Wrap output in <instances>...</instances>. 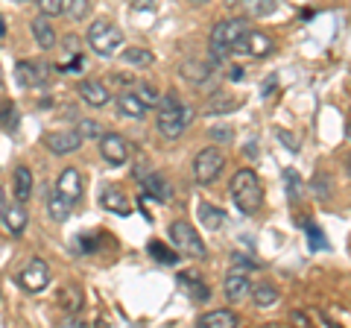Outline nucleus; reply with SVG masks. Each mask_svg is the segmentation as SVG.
<instances>
[{
  "label": "nucleus",
  "instance_id": "nucleus-1",
  "mask_svg": "<svg viewBox=\"0 0 351 328\" xmlns=\"http://www.w3.org/2000/svg\"><path fill=\"white\" fill-rule=\"evenodd\" d=\"M193 120V108L184 106L176 94H164L158 106H156V124H158V132L164 138L176 141L184 129H188V124Z\"/></svg>",
  "mask_w": 351,
  "mask_h": 328
},
{
  "label": "nucleus",
  "instance_id": "nucleus-2",
  "mask_svg": "<svg viewBox=\"0 0 351 328\" xmlns=\"http://www.w3.org/2000/svg\"><path fill=\"white\" fill-rule=\"evenodd\" d=\"M228 191H232V200H234V205L240 209V214H243V217H252V214L261 211V205H263V185H261V176L255 170H249V167L237 170L232 176Z\"/></svg>",
  "mask_w": 351,
  "mask_h": 328
},
{
  "label": "nucleus",
  "instance_id": "nucleus-3",
  "mask_svg": "<svg viewBox=\"0 0 351 328\" xmlns=\"http://www.w3.org/2000/svg\"><path fill=\"white\" fill-rule=\"evenodd\" d=\"M246 36V18H226V21H217L214 30H211V56L214 62L232 56L237 41Z\"/></svg>",
  "mask_w": 351,
  "mask_h": 328
},
{
  "label": "nucleus",
  "instance_id": "nucleus-4",
  "mask_svg": "<svg viewBox=\"0 0 351 328\" xmlns=\"http://www.w3.org/2000/svg\"><path fill=\"white\" fill-rule=\"evenodd\" d=\"M88 45L97 56L103 59H112V56H120V50H123V32H120L108 18H100L94 21L91 27H88Z\"/></svg>",
  "mask_w": 351,
  "mask_h": 328
},
{
  "label": "nucleus",
  "instance_id": "nucleus-5",
  "mask_svg": "<svg viewBox=\"0 0 351 328\" xmlns=\"http://www.w3.org/2000/svg\"><path fill=\"white\" fill-rule=\"evenodd\" d=\"M170 240H173L176 253H179L182 258H205L202 237L188 220H173L170 223Z\"/></svg>",
  "mask_w": 351,
  "mask_h": 328
},
{
  "label": "nucleus",
  "instance_id": "nucleus-6",
  "mask_svg": "<svg viewBox=\"0 0 351 328\" xmlns=\"http://www.w3.org/2000/svg\"><path fill=\"white\" fill-rule=\"evenodd\" d=\"M226 167V156H223V150H217V147H205L196 152V159H193V179L199 182V185H211L219 173H223Z\"/></svg>",
  "mask_w": 351,
  "mask_h": 328
},
{
  "label": "nucleus",
  "instance_id": "nucleus-7",
  "mask_svg": "<svg viewBox=\"0 0 351 328\" xmlns=\"http://www.w3.org/2000/svg\"><path fill=\"white\" fill-rule=\"evenodd\" d=\"M18 284H21V290H27V293H41L50 284V267H47V261L29 258L27 267L18 272Z\"/></svg>",
  "mask_w": 351,
  "mask_h": 328
},
{
  "label": "nucleus",
  "instance_id": "nucleus-8",
  "mask_svg": "<svg viewBox=\"0 0 351 328\" xmlns=\"http://www.w3.org/2000/svg\"><path fill=\"white\" fill-rule=\"evenodd\" d=\"M15 82L21 85V89H41V85L50 82V68L41 62H27L21 59L15 65Z\"/></svg>",
  "mask_w": 351,
  "mask_h": 328
},
{
  "label": "nucleus",
  "instance_id": "nucleus-9",
  "mask_svg": "<svg viewBox=\"0 0 351 328\" xmlns=\"http://www.w3.org/2000/svg\"><path fill=\"white\" fill-rule=\"evenodd\" d=\"M223 288H226V296L232 299V302H243L246 296H252V276H249V267L234 264L232 270H228Z\"/></svg>",
  "mask_w": 351,
  "mask_h": 328
},
{
  "label": "nucleus",
  "instance_id": "nucleus-10",
  "mask_svg": "<svg viewBox=\"0 0 351 328\" xmlns=\"http://www.w3.org/2000/svg\"><path fill=\"white\" fill-rule=\"evenodd\" d=\"M100 156L112 164V167H123L129 161V144L123 135L117 132H103L100 135Z\"/></svg>",
  "mask_w": 351,
  "mask_h": 328
},
{
  "label": "nucleus",
  "instance_id": "nucleus-11",
  "mask_svg": "<svg viewBox=\"0 0 351 328\" xmlns=\"http://www.w3.org/2000/svg\"><path fill=\"white\" fill-rule=\"evenodd\" d=\"M100 209L112 211V214H117V217H129V214H132V202H129V196L120 191V185L106 182L103 191H100Z\"/></svg>",
  "mask_w": 351,
  "mask_h": 328
},
{
  "label": "nucleus",
  "instance_id": "nucleus-12",
  "mask_svg": "<svg viewBox=\"0 0 351 328\" xmlns=\"http://www.w3.org/2000/svg\"><path fill=\"white\" fill-rule=\"evenodd\" d=\"M234 53H249V56L255 59H263L272 53V38L267 36V32H258V30H246V36L237 41Z\"/></svg>",
  "mask_w": 351,
  "mask_h": 328
},
{
  "label": "nucleus",
  "instance_id": "nucleus-13",
  "mask_svg": "<svg viewBox=\"0 0 351 328\" xmlns=\"http://www.w3.org/2000/svg\"><path fill=\"white\" fill-rule=\"evenodd\" d=\"M44 147L50 152H56V156H68V152H76L82 147V138L73 132H47L44 135Z\"/></svg>",
  "mask_w": 351,
  "mask_h": 328
},
{
  "label": "nucleus",
  "instance_id": "nucleus-14",
  "mask_svg": "<svg viewBox=\"0 0 351 328\" xmlns=\"http://www.w3.org/2000/svg\"><path fill=\"white\" fill-rule=\"evenodd\" d=\"M56 191L64 194L76 205V202L82 200V173L76 170V167H64L59 173V179H56Z\"/></svg>",
  "mask_w": 351,
  "mask_h": 328
},
{
  "label": "nucleus",
  "instance_id": "nucleus-15",
  "mask_svg": "<svg viewBox=\"0 0 351 328\" xmlns=\"http://www.w3.org/2000/svg\"><path fill=\"white\" fill-rule=\"evenodd\" d=\"M0 220H3V226H6L9 235L21 237V235H24V229H27V223H29V214H27V209H24V202H15V205L6 202L3 214H0Z\"/></svg>",
  "mask_w": 351,
  "mask_h": 328
},
{
  "label": "nucleus",
  "instance_id": "nucleus-16",
  "mask_svg": "<svg viewBox=\"0 0 351 328\" xmlns=\"http://www.w3.org/2000/svg\"><path fill=\"white\" fill-rule=\"evenodd\" d=\"M76 91H80V97L88 103V106H94V108H103L108 100H112V94H108V89L103 82H97V80H82L80 85H76Z\"/></svg>",
  "mask_w": 351,
  "mask_h": 328
},
{
  "label": "nucleus",
  "instance_id": "nucleus-17",
  "mask_svg": "<svg viewBox=\"0 0 351 328\" xmlns=\"http://www.w3.org/2000/svg\"><path fill=\"white\" fill-rule=\"evenodd\" d=\"M214 59L211 62H205V59H188V62H182V68H179V73L188 80L191 85H199V82H205L208 76L214 73Z\"/></svg>",
  "mask_w": 351,
  "mask_h": 328
},
{
  "label": "nucleus",
  "instance_id": "nucleus-18",
  "mask_svg": "<svg viewBox=\"0 0 351 328\" xmlns=\"http://www.w3.org/2000/svg\"><path fill=\"white\" fill-rule=\"evenodd\" d=\"M117 112L123 115V117H132V120H144L147 117V106L138 100V94L135 91H120L117 94Z\"/></svg>",
  "mask_w": 351,
  "mask_h": 328
},
{
  "label": "nucleus",
  "instance_id": "nucleus-19",
  "mask_svg": "<svg viewBox=\"0 0 351 328\" xmlns=\"http://www.w3.org/2000/svg\"><path fill=\"white\" fill-rule=\"evenodd\" d=\"M199 325L202 328H237L240 325V316L228 308H217V311H208L199 316Z\"/></svg>",
  "mask_w": 351,
  "mask_h": 328
},
{
  "label": "nucleus",
  "instance_id": "nucleus-20",
  "mask_svg": "<svg viewBox=\"0 0 351 328\" xmlns=\"http://www.w3.org/2000/svg\"><path fill=\"white\" fill-rule=\"evenodd\" d=\"M196 214H199V223L208 229V232H219L226 226V211L217 209L211 202H199L196 205Z\"/></svg>",
  "mask_w": 351,
  "mask_h": 328
},
{
  "label": "nucleus",
  "instance_id": "nucleus-21",
  "mask_svg": "<svg viewBox=\"0 0 351 328\" xmlns=\"http://www.w3.org/2000/svg\"><path fill=\"white\" fill-rule=\"evenodd\" d=\"M47 211H50V217H53L56 223H64V220L71 217V211H73V202H71L64 194H59L56 188H53V191H50V200H47Z\"/></svg>",
  "mask_w": 351,
  "mask_h": 328
},
{
  "label": "nucleus",
  "instance_id": "nucleus-22",
  "mask_svg": "<svg viewBox=\"0 0 351 328\" xmlns=\"http://www.w3.org/2000/svg\"><path fill=\"white\" fill-rule=\"evenodd\" d=\"M29 30H32V36H36V45H38L41 50H53V47H56V30L50 27V21L36 18V21L29 24Z\"/></svg>",
  "mask_w": 351,
  "mask_h": 328
},
{
  "label": "nucleus",
  "instance_id": "nucleus-23",
  "mask_svg": "<svg viewBox=\"0 0 351 328\" xmlns=\"http://www.w3.org/2000/svg\"><path fill=\"white\" fill-rule=\"evenodd\" d=\"M141 182H144L147 194H149L156 202H167V200H170V185H167V179H164L161 173H152V170H149Z\"/></svg>",
  "mask_w": 351,
  "mask_h": 328
},
{
  "label": "nucleus",
  "instance_id": "nucleus-24",
  "mask_svg": "<svg viewBox=\"0 0 351 328\" xmlns=\"http://www.w3.org/2000/svg\"><path fill=\"white\" fill-rule=\"evenodd\" d=\"M120 62L126 65V68H152V62H156V56H152V50H144V47H123L120 50Z\"/></svg>",
  "mask_w": 351,
  "mask_h": 328
},
{
  "label": "nucleus",
  "instance_id": "nucleus-25",
  "mask_svg": "<svg viewBox=\"0 0 351 328\" xmlns=\"http://www.w3.org/2000/svg\"><path fill=\"white\" fill-rule=\"evenodd\" d=\"M179 288L188 293V296L193 299V302H205L208 296H211V290L205 288V284L193 276V272H179Z\"/></svg>",
  "mask_w": 351,
  "mask_h": 328
},
{
  "label": "nucleus",
  "instance_id": "nucleus-26",
  "mask_svg": "<svg viewBox=\"0 0 351 328\" xmlns=\"http://www.w3.org/2000/svg\"><path fill=\"white\" fill-rule=\"evenodd\" d=\"M32 173H29V167H24V164H21V167L15 170V179H12V194H15V200L18 202H27L29 196H32Z\"/></svg>",
  "mask_w": 351,
  "mask_h": 328
},
{
  "label": "nucleus",
  "instance_id": "nucleus-27",
  "mask_svg": "<svg viewBox=\"0 0 351 328\" xmlns=\"http://www.w3.org/2000/svg\"><path fill=\"white\" fill-rule=\"evenodd\" d=\"M252 302H255L258 308H276L281 302V293H278V288H272V284H258V288H252Z\"/></svg>",
  "mask_w": 351,
  "mask_h": 328
},
{
  "label": "nucleus",
  "instance_id": "nucleus-28",
  "mask_svg": "<svg viewBox=\"0 0 351 328\" xmlns=\"http://www.w3.org/2000/svg\"><path fill=\"white\" fill-rule=\"evenodd\" d=\"M56 302H59V308H62V311L76 314V311L82 308V290H80V288H73V284H68V288H62V290H59Z\"/></svg>",
  "mask_w": 351,
  "mask_h": 328
},
{
  "label": "nucleus",
  "instance_id": "nucleus-29",
  "mask_svg": "<svg viewBox=\"0 0 351 328\" xmlns=\"http://www.w3.org/2000/svg\"><path fill=\"white\" fill-rule=\"evenodd\" d=\"M147 249H149V255H152V258H156V261H158V264H164V267H173V264H176V261H179V258H182L179 253H176V246L170 249L167 244H161V240H149V246H147Z\"/></svg>",
  "mask_w": 351,
  "mask_h": 328
},
{
  "label": "nucleus",
  "instance_id": "nucleus-30",
  "mask_svg": "<svg viewBox=\"0 0 351 328\" xmlns=\"http://www.w3.org/2000/svg\"><path fill=\"white\" fill-rule=\"evenodd\" d=\"M18 124H21V115H18L15 103L3 100V103H0V129H3V132H15Z\"/></svg>",
  "mask_w": 351,
  "mask_h": 328
},
{
  "label": "nucleus",
  "instance_id": "nucleus-31",
  "mask_svg": "<svg viewBox=\"0 0 351 328\" xmlns=\"http://www.w3.org/2000/svg\"><path fill=\"white\" fill-rule=\"evenodd\" d=\"M278 9V0H246V12L255 18H269Z\"/></svg>",
  "mask_w": 351,
  "mask_h": 328
},
{
  "label": "nucleus",
  "instance_id": "nucleus-32",
  "mask_svg": "<svg viewBox=\"0 0 351 328\" xmlns=\"http://www.w3.org/2000/svg\"><path fill=\"white\" fill-rule=\"evenodd\" d=\"M302 226H304V235H307V244H311V249H325V246H328V240H325V235H322V229L316 226V223L302 220Z\"/></svg>",
  "mask_w": 351,
  "mask_h": 328
},
{
  "label": "nucleus",
  "instance_id": "nucleus-33",
  "mask_svg": "<svg viewBox=\"0 0 351 328\" xmlns=\"http://www.w3.org/2000/svg\"><path fill=\"white\" fill-rule=\"evenodd\" d=\"M135 94H138V100L144 103L147 108H156V106H158V100H161V94H158L156 89H152V85H144V82L135 85Z\"/></svg>",
  "mask_w": 351,
  "mask_h": 328
},
{
  "label": "nucleus",
  "instance_id": "nucleus-34",
  "mask_svg": "<svg viewBox=\"0 0 351 328\" xmlns=\"http://www.w3.org/2000/svg\"><path fill=\"white\" fill-rule=\"evenodd\" d=\"M284 191H287L290 200H299L302 179H299V173H295V170H284Z\"/></svg>",
  "mask_w": 351,
  "mask_h": 328
},
{
  "label": "nucleus",
  "instance_id": "nucleus-35",
  "mask_svg": "<svg viewBox=\"0 0 351 328\" xmlns=\"http://www.w3.org/2000/svg\"><path fill=\"white\" fill-rule=\"evenodd\" d=\"M76 135H80L82 141H85V138H97V141H100L103 126L94 124V120H80V124H76Z\"/></svg>",
  "mask_w": 351,
  "mask_h": 328
},
{
  "label": "nucleus",
  "instance_id": "nucleus-36",
  "mask_svg": "<svg viewBox=\"0 0 351 328\" xmlns=\"http://www.w3.org/2000/svg\"><path fill=\"white\" fill-rule=\"evenodd\" d=\"M36 3H38V9H41V15H44V18L62 15L64 9H68V6H64V0H36Z\"/></svg>",
  "mask_w": 351,
  "mask_h": 328
},
{
  "label": "nucleus",
  "instance_id": "nucleus-37",
  "mask_svg": "<svg viewBox=\"0 0 351 328\" xmlns=\"http://www.w3.org/2000/svg\"><path fill=\"white\" fill-rule=\"evenodd\" d=\"M76 246H80V253H94V249L97 246H100V237H97L94 232H85V235H80V237H76Z\"/></svg>",
  "mask_w": 351,
  "mask_h": 328
},
{
  "label": "nucleus",
  "instance_id": "nucleus-38",
  "mask_svg": "<svg viewBox=\"0 0 351 328\" xmlns=\"http://www.w3.org/2000/svg\"><path fill=\"white\" fill-rule=\"evenodd\" d=\"M68 12H71V18H73V21H82L88 12H91V3H88V0H71Z\"/></svg>",
  "mask_w": 351,
  "mask_h": 328
},
{
  "label": "nucleus",
  "instance_id": "nucleus-39",
  "mask_svg": "<svg viewBox=\"0 0 351 328\" xmlns=\"http://www.w3.org/2000/svg\"><path fill=\"white\" fill-rule=\"evenodd\" d=\"M56 68H59L62 73H73V71H82V68H85V56H82V53H73V59H71V62H64V65H56Z\"/></svg>",
  "mask_w": 351,
  "mask_h": 328
},
{
  "label": "nucleus",
  "instance_id": "nucleus-40",
  "mask_svg": "<svg viewBox=\"0 0 351 328\" xmlns=\"http://www.w3.org/2000/svg\"><path fill=\"white\" fill-rule=\"evenodd\" d=\"M278 141H281V144L284 147H287V150H293V152H299V138H295L293 132H290V129H278Z\"/></svg>",
  "mask_w": 351,
  "mask_h": 328
},
{
  "label": "nucleus",
  "instance_id": "nucleus-41",
  "mask_svg": "<svg viewBox=\"0 0 351 328\" xmlns=\"http://www.w3.org/2000/svg\"><path fill=\"white\" fill-rule=\"evenodd\" d=\"M132 12H156V0H129Z\"/></svg>",
  "mask_w": 351,
  "mask_h": 328
},
{
  "label": "nucleus",
  "instance_id": "nucleus-42",
  "mask_svg": "<svg viewBox=\"0 0 351 328\" xmlns=\"http://www.w3.org/2000/svg\"><path fill=\"white\" fill-rule=\"evenodd\" d=\"M313 191H319L322 200H328V196H331V188H328V176H325V173L313 176Z\"/></svg>",
  "mask_w": 351,
  "mask_h": 328
},
{
  "label": "nucleus",
  "instance_id": "nucleus-43",
  "mask_svg": "<svg viewBox=\"0 0 351 328\" xmlns=\"http://www.w3.org/2000/svg\"><path fill=\"white\" fill-rule=\"evenodd\" d=\"M211 138L214 141H228V138H232V126H214L211 129Z\"/></svg>",
  "mask_w": 351,
  "mask_h": 328
},
{
  "label": "nucleus",
  "instance_id": "nucleus-44",
  "mask_svg": "<svg viewBox=\"0 0 351 328\" xmlns=\"http://www.w3.org/2000/svg\"><path fill=\"white\" fill-rule=\"evenodd\" d=\"M290 320H293L295 325H302V328H307V325H311V316H307L304 311H293V314H290Z\"/></svg>",
  "mask_w": 351,
  "mask_h": 328
},
{
  "label": "nucleus",
  "instance_id": "nucleus-45",
  "mask_svg": "<svg viewBox=\"0 0 351 328\" xmlns=\"http://www.w3.org/2000/svg\"><path fill=\"white\" fill-rule=\"evenodd\" d=\"M243 68H237V65H232V71H228V80H232V82H240V80H243Z\"/></svg>",
  "mask_w": 351,
  "mask_h": 328
},
{
  "label": "nucleus",
  "instance_id": "nucleus-46",
  "mask_svg": "<svg viewBox=\"0 0 351 328\" xmlns=\"http://www.w3.org/2000/svg\"><path fill=\"white\" fill-rule=\"evenodd\" d=\"M3 209H6V194H3V188H0V214H3Z\"/></svg>",
  "mask_w": 351,
  "mask_h": 328
},
{
  "label": "nucleus",
  "instance_id": "nucleus-47",
  "mask_svg": "<svg viewBox=\"0 0 351 328\" xmlns=\"http://www.w3.org/2000/svg\"><path fill=\"white\" fill-rule=\"evenodd\" d=\"M0 36H6V24H3V18H0Z\"/></svg>",
  "mask_w": 351,
  "mask_h": 328
},
{
  "label": "nucleus",
  "instance_id": "nucleus-48",
  "mask_svg": "<svg viewBox=\"0 0 351 328\" xmlns=\"http://www.w3.org/2000/svg\"><path fill=\"white\" fill-rule=\"evenodd\" d=\"M346 170H348V176H351V156L346 159Z\"/></svg>",
  "mask_w": 351,
  "mask_h": 328
},
{
  "label": "nucleus",
  "instance_id": "nucleus-49",
  "mask_svg": "<svg viewBox=\"0 0 351 328\" xmlns=\"http://www.w3.org/2000/svg\"><path fill=\"white\" fill-rule=\"evenodd\" d=\"M240 3V0H226V6H237Z\"/></svg>",
  "mask_w": 351,
  "mask_h": 328
},
{
  "label": "nucleus",
  "instance_id": "nucleus-50",
  "mask_svg": "<svg viewBox=\"0 0 351 328\" xmlns=\"http://www.w3.org/2000/svg\"><path fill=\"white\" fill-rule=\"evenodd\" d=\"M346 135H348V138H351V124H348V126H346Z\"/></svg>",
  "mask_w": 351,
  "mask_h": 328
},
{
  "label": "nucleus",
  "instance_id": "nucleus-51",
  "mask_svg": "<svg viewBox=\"0 0 351 328\" xmlns=\"http://www.w3.org/2000/svg\"><path fill=\"white\" fill-rule=\"evenodd\" d=\"M191 3H208V0H191Z\"/></svg>",
  "mask_w": 351,
  "mask_h": 328
}]
</instances>
